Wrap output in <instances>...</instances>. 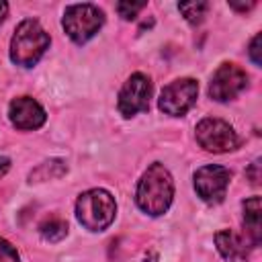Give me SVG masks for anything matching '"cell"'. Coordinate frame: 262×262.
<instances>
[{
	"label": "cell",
	"instance_id": "obj_12",
	"mask_svg": "<svg viewBox=\"0 0 262 262\" xmlns=\"http://www.w3.org/2000/svg\"><path fill=\"white\" fill-rule=\"evenodd\" d=\"M244 223L250 235V242L260 244V196H252L244 201Z\"/></svg>",
	"mask_w": 262,
	"mask_h": 262
},
{
	"label": "cell",
	"instance_id": "obj_2",
	"mask_svg": "<svg viewBox=\"0 0 262 262\" xmlns=\"http://www.w3.org/2000/svg\"><path fill=\"white\" fill-rule=\"evenodd\" d=\"M49 47V35L37 20H23L10 41V57L14 63L31 68Z\"/></svg>",
	"mask_w": 262,
	"mask_h": 262
},
{
	"label": "cell",
	"instance_id": "obj_18",
	"mask_svg": "<svg viewBox=\"0 0 262 262\" xmlns=\"http://www.w3.org/2000/svg\"><path fill=\"white\" fill-rule=\"evenodd\" d=\"M260 43H262V35H256V37L252 39V43H250V57H252V61H254L256 66L262 63V57H260Z\"/></svg>",
	"mask_w": 262,
	"mask_h": 262
},
{
	"label": "cell",
	"instance_id": "obj_6",
	"mask_svg": "<svg viewBox=\"0 0 262 262\" xmlns=\"http://www.w3.org/2000/svg\"><path fill=\"white\" fill-rule=\"evenodd\" d=\"M196 94H199V84L192 78L174 80L160 94V111L172 117H180L194 104Z\"/></svg>",
	"mask_w": 262,
	"mask_h": 262
},
{
	"label": "cell",
	"instance_id": "obj_3",
	"mask_svg": "<svg viewBox=\"0 0 262 262\" xmlns=\"http://www.w3.org/2000/svg\"><path fill=\"white\" fill-rule=\"evenodd\" d=\"M115 211H117L115 199L111 196V192L102 188H92L82 192L76 203L78 221L90 231L106 229L115 219Z\"/></svg>",
	"mask_w": 262,
	"mask_h": 262
},
{
	"label": "cell",
	"instance_id": "obj_1",
	"mask_svg": "<svg viewBox=\"0 0 262 262\" xmlns=\"http://www.w3.org/2000/svg\"><path fill=\"white\" fill-rule=\"evenodd\" d=\"M174 196V182L162 164H151L137 186V205L147 215H162Z\"/></svg>",
	"mask_w": 262,
	"mask_h": 262
},
{
	"label": "cell",
	"instance_id": "obj_15",
	"mask_svg": "<svg viewBox=\"0 0 262 262\" xmlns=\"http://www.w3.org/2000/svg\"><path fill=\"white\" fill-rule=\"evenodd\" d=\"M207 8H209L207 2H182V4H178V10H180V12L184 14V18H186L188 23H192V25H196V23L203 20Z\"/></svg>",
	"mask_w": 262,
	"mask_h": 262
},
{
	"label": "cell",
	"instance_id": "obj_22",
	"mask_svg": "<svg viewBox=\"0 0 262 262\" xmlns=\"http://www.w3.org/2000/svg\"><path fill=\"white\" fill-rule=\"evenodd\" d=\"M6 12H8V4H6V2H0V23L4 20Z\"/></svg>",
	"mask_w": 262,
	"mask_h": 262
},
{
	"label": "cell",
	"instance_id": "obj_11",
	"mask_svg": "<svg viewBox=\"0 0 262 262\" xmlns=\"http://www.w3.org/2000/svg\"><path fill=\"white\" fill-rule=\"evenodd\" d=\"M215 244L227 262H248L250 258V246L246 244V239H242V235H237L231 229L217 231Z\"/></svg>",
	"mask_w": 262,
	"mask_h": 262
},
{
	"label": "cell",
	"instance_id": "obj_8",
	"mask_svg": "<svg viewBox=\"0 0 262 262\" xmlns=\"http://www.w3.org/2000/svg\"><path fill=\"white\" fill-rule=\"evenodd\" d=\"M151 96V82L143 74H133L119 92V111L123 117H133L141 111H147Z\"/></svg>",
	"mask_w": 262,
	"mask_h": 262
},
{
	"label": "cell",
	"instance_id": "obj_10",
	"mask_svg": "<svg viewBox=\"0 0 262 262\" xmlns=\"http://www.w3.org/2000/svg\"><path fill=\"white\" fill-rule=\"evenodd\" d=\"M8 115H10L12 125L16 129H23V131L39 129L45 123V111H43V106L37 100H33L31 96H18V98H14L10 102Z\"/></svg>",
	"mask_w": 262,
	"mask_h": 262
},
{
	"label": "cell",
	"instance_id": "obj_17",
	"mask_svg": "<svg viewBox=\"0 0 262 262\" xmlns=\"http://www.w3.org/2000/svg\"><path fill=\"white\" fill-rule=\"evenodd\" d=\"M0 262H18V254L14 246L0 237Z\"/></svg>",
	"mask_w": 262,
	"mask_h": 262
},
{
	"label": "cell",
	"instance_id": "obj_16",
	"mask_svg": "<svg viewBox=\"0 0 262 262\" xmlns=\"http://www.w3.org/2000/svg\"><path fill=\"white\" fill-rule=\"evenodd\" d=\"M141 8H145V2H119V4H117V10H119V14H121L125 20L135 18Z\"/></svg>",
	"mask_w": 262,
	"mask_h": 262
},
{
	"label": "cell",
	"instance_id": "obj_7",
	"mask_svg": "<svg viewBox=\"0 0 262 262\" xmlns=\"http://www.w3.org/2000/svg\"><path fill=\"white\" fill-rule=\"evenodd\" d=\"M248 86V76L242 68H237L235 63H221L209 84V94L211 98L225 102L235 98L239 92H244Z\"/></svg>",
	"mask_w": 262,
	"mask_h": 262
},
{
	"label": "cell",
	"instance_id": "obj_14",
	"mask_svg": "<svg viewBox=\"0 0 262 262\" xmlns=\"http://www.w3.org/2000/svg\"><path fill=\"white\" fill-rule=\"evenodd\" d=\"M39 231L41 235L47 239V242H59L61 237H66L68 233V223L61 219V217H47L41 225H39Z\"/></svg>",
	"mask_w": 262,
	"mask_h": 262
},
{
	"label": "cell",
	"instance_id": "obj_13",
	"mask_svg": "<svg viewBox=\"0 0 262 262\" xmlns=\"http://www.w3.org/2000/svg\"><path fill=\"white\" fill-rule=\"evenodd\" d=\"M66 164L61 160H49V162H43L39 164L33 172H31V182H41V180H49V178H55V176H61L66 174Z\"/></svg>",
	"mask_w": 262,
	"mask_h": 262
},
{
	"label": "cell",
	"instance_id": "obj_21",
	"mask_svg": "<svg viewBox=\"0 0 262 262\" xmlns=\"http://www.w3.org/2000/svg\"><path fill=\"white\" fill-rule=\"evenodd\" d=\"M229 6H231V8H235V10H250V8L254 6V2H248V4H233V2H231Z\"/></svg>",
	"mask_w": 262,
	"mask_h": 262
},
{
	"label": "cell",
	"instance_id": "obj_5",
	"mask_svg": "<svg viewBox=\"0 0 262 262\" xmlns=\"http://www.w3.org/2000/svg\"><path fill=\"white\" fill-rule=\"evenodd\" d=\"M196 141L203 149L213 151V154L231 151L239 143L231 125L221 119H203L196 125Z\"/></svg>",
	"mask_w": 262,
	"mask_h": 262
},
{
	"label": "cell",
	"instance_id": "obj_9",
	"mask_svg": "<svg viewBox=\"0 0 262 262\" xmlns=\"http://www.w3.org/2000/svg\"><path fill=\"white\" fill-rule=\"evenodd\" d=\"M229 178H231V174L223 166H203L194 172L196 194L205 203H219L225 196Z\"/></svg>",
	"mask_w": 262,
	"mask_h": 262
},
{
	"label": "cell",
	"instance_id": "obj_4",
	"mask_svg": "<svg viewBox=\"0 0 262 262\" xmlns=\"http://www.w3.org/2000/svg\"><path fill=\"white\" fill-rule=\"evenodd\" d=\"M104 23V14L94 4H72L63 14V29L76 43H86L98 33Z\"/></svg>",
	"mask_w": 262,
	"mask_h": 262
},
{
	"label": "cell",
	"instance_id": "obj_19",
	"mask_svg": "<svg viewBox=\"0 0 262 262\" xmlns=\"http://www.w3.org/2000/svg\"><path fill=\"white\" fill-rule=\"evenodd\" d=\"M258 168H260V160H256V162L252 164V168L248 170V176H250L252 184H258V182H260V174H258Z\"/></svg>",
	"mask_w": 262,
	"mask_h": 262
},
{
	"label": "cell",
	"instance_id": "obj_20",
	"mask_svg": "<svg viewBox=\"0 0 262 262\" xmlns=\"http://www.w3.org/2000/svg\"><path fill=\"white\" fill-rule=\"evenodd\" d=\"M10 168V160L8 158H0V176H4Z\"/></svg>",
	"mask_w": 262,
	"mask_h": 262
}]
</instances>
